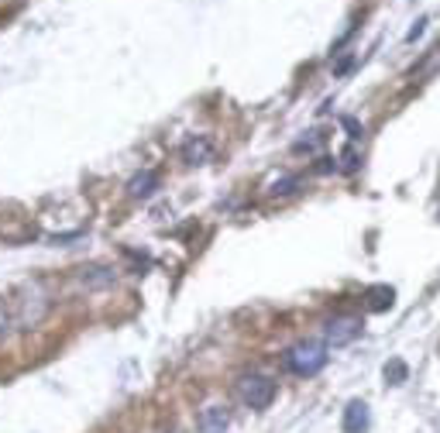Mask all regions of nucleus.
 I'll return each mask as SVG.
<instances>
[{"label": "nucleus", "instance_id": "obj_1", "mask_svg": "<svg viewBox=\"0 0 440 433\" xmlns=\"http://www.w3.org/2000/svg\"><path fill=\"white\" fill-rule=\"evenodd\" d=\"M324 364H327V344L303 341V344H296V347L285 351V368L296 371V375H303V378L324 371Z\"/></svg>", "mask_w": 440, "mask_h": 433}, {"label": "nucleus", "instance_id": "obj_2", "mask_svg": "<svg viewBox=\"0 0 440 433\" xmlns=\"http://www.w3.org/2000/svg\"><path fill=\"white\" fill-rule=\"evenodd\" d=\"M238 396H241L245 406L265 409V406H272V399H275V382L265 378V375H245V378L238 382Z\"/></svg>", "mask_w": 440, "mask_h": 433}, {"label": "nucleus", "instance_id": "obj_3", "mask_svg": "<svg viewBox=\"0 0 440 433\" xmlns=\"http://www.w3.org/2000/svg\"><path fill=\"white\" fill-rule=\"evenodd\" d=\"M358 334H361V320H358V317H334V320L324 327V341H327V347L351 344Z\"/></svg>", "mask_w": 440, "mask_h": 433}, {"label": "nucleus", "instance_id": "obj_4", "mask_svg": "<svg viewBox=\"0 0 440 433\" xmlns=\"http://www.w3.org/2000/svg\"><path fill=\"white\" fill-rule=\"evenodd\" d=\"M368 423H371L368 403H361V399H351V403L344 406V420H341L344 433H364V430H368Z\"/></svg>", "mask_w": 440, "mask_h": 433}, {"label": "nucleus", "instance_id": "obj_5", "mask_svg": "<svg viewBox=\"0 0 440 433\" xmlns=\"http://www.w3.org/2000/svg\"><path fill=\"white\" fill-rule=\"evenodd\" d=\"M196 427H200V433H227L231 416H227V409H224V406H206V409L200 413Z\"/></svg>", "mask_w": 440, "mask_h": 433}, {"label": "nucleus", "instance_id": "obj_6", "mask_svg": "<svg viewBox=\"0 0 440 433\" xmlns=\"http://www.w3.org/2000/svg\"><path fill=\"white\" fill-rule=\"evenodd\" d=\"M213 155V145H210V138H203V134H196V138H189L186 145H182V162L186 166H200V162H206Z\"/></svg>", "mask_w": 440, "mask_h": 433}, {"label": "nucleus", "instance_id": "obj_7", "mask_svg": "<svg viewBox=\"0 0 440 433\" xmlns=\"http://www.w3.org/2000/svg\"><path fill=\"white\" fill-rule=\"evenodd\" d=\"M155 189H159V173H152V169L138 173L131 182H127V196H131V200H148Z\"/></svg>", "mask_w": 440, "mask_h": 433}, {"label": "nucleus", "instance_id": "obj_8", "mask_svg": "<svg viewBox=\"0 0 440 433\" xmlns=\"http://www.w3.org/2000/svg\"><path fill=\"white\" fill-rule=\"evenodd\" d=\"M364 306L371 310V313H382V310H389L392 303H396V289H389V285H371L368 292H364Z\"/></svg>", "mask_w": 440, "mask_h": 433}, {"label": "nucleus", "instance_id": "obj_9", "mask_svg": "<svg viewBox=\"0 0 440 433\" xmlns=\"http://www.w3.org/2000/svg\"><path fill=\"white\" fill-rule=\"evenodd\" d=\"M80 279H83L87 285H110V282H114V272L103 268V265H89V268H83Z\"/></svg>", "mask_w": 440, "mask_h": 433}, {"label": "nucleus", "instance_id": "obj_10", "mask_svg": "<svg viewBox=\"0 0 440 433\" xmlns=\"http://www.w3.org/2000/svg\"><path fill=\"white\" fill-rule=\"evenodd\" d=\"M406 375H410V368H406L399 357L385 364V382H389V385H403V382H406Z\"/></svg>", "mask_w": 440, "mask_h": 433}, {"label": "nucleus", "instance_id": "obj_11", "mask_svg": "<svg viewBox=\"0 0 440 433\" xmlns=\"http://www.w3.org/2000/svg\"><path fill=\"white\" fill-rule=\"evenodd\" d=\"M296 186H299V179L296 175H282V179H275L272 182V196H289V193H296Z\"/></svg>", "mask_w": 440, "mask_h": 433}, {"label": "nucleus", "instance_id": "obj_12", "mask_svg": "<svg viewBox=\"0 0 440 433\" xmlns=\"http://www.w3.org/2000/svg\"><path fill=\"white\" fill-rule=\"evenodd\" d=\"M14 324H17V320L10 317V310H7V306H0V344L14 334Z\"/></svg>", "mask_w": 440, "mask_h": 433}, {"label": "nucleus", "instance_id": "obj_13", "mask_svg": "<svg viewBox=\"0 0 440 433\" xmlns=\"http://www.w3.org/2000/svg\"><path fill=\"white\" fill-rule=\"evenodd\" d=\"M317 145H320V131H310V138L296 141V145H292V152H313Z\"/></svg>", "mask_w": 440, "mask_h": 433}, {"label": "nucleus", "instance_id": "obj_14", "mask_svg": "<svg viewBox=\"0 0 440 433\" xmlns=\"http://www.w3.org/2000/svg\"><path fill=\"white\" fill-rule=\"evenodd\" d=\"M341 162H344V166H341L344 173H358V166H361V159H358V152H354V148H344Z\"/></svg>", "mask_w": 440, "mask_h": 433}, {"label": "nucleus", "instance_id": "obj_15", "mask_svg": "<svg viewBox=\"0 0 440 433\" xmlns=\"http://www.w3.org/2000/svg\"><path fill=\"white\" fill-rule=\"evenodd\" d=\"M341 124H344V131L351 134L354 141H358V138H364V127H361V124H358L354 117H341Z\"/></svg>", "mask_w": 440, "mask_h": 433}, {"label": "nucleus", "instance_id": "obj_16", "mask_svg": "<svg viewBox=\"0 0 440 433\" xmlns=\"http://www.w3.org/2000/svg\"><path fill=\"white\" fill-rule=\"evenodd\" d=\"M423 28H427V17H420V21H416V24L410 28V35H406V42H416V38L423 35Z\"/></svg>", "mask_w": 440, "mask_h": 433}, {"label": "nucleus", "instance_id": "obj_17", "mask_svg": "<svg viewBox=\"0 0 440 433\" xmlns=\"http://www.w3.org/2000/svg\"><path fill=\"white\" fill-rule=\"evenodd\" d=\"M348 69H351V55H348V59H341V62H337V73H348Z\"/></svg>", "mask_w": 440, "mask_h": 433}]
</instances>
